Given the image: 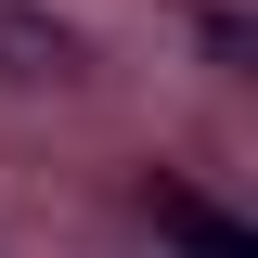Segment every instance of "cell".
<instances>
[{
    "mask_svg": "<svg viewBox=\"0 0 258 258\" xmlns=\"http://www.w3.org/2000/svg\"><path fill=\"white\" fill-rule=\"evenodd\" d=\"M142 207H155V232H168L181 258H258V232H245V220H220L194 181H142Z\"/></svg>",
    "mask_w": 258,
    "mask_h": 258,
    "instance_id": "cell-1",
    "label": "cell"
},
{
    "mask_svg": "<svg viewBox=\"0 0 258 258\" xmlns=\"http://www.w3.org/2000/svg\"><path fill=\"white\" fill-rule=\"evenodd\" d=\"M64 64H78V39H64L52 13H13V0H0V78H64Z\"/></svg>",
    "mask_w": 258,
    "mask_h": 258,
    "instance_id": "cell-2",
    "label": "cell"
}]
</instances>
